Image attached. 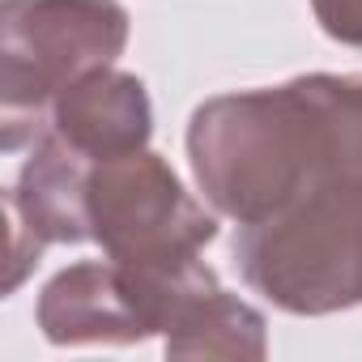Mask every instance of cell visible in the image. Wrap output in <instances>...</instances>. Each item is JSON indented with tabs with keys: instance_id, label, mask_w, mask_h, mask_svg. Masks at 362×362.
Returning <instances> with one entry per match:
<instances>
[{
	"instance_id": "6da1fadb",
	"label": "cell",
	"mask_w": 362,
	"mask_h": 362,
	"mask_svg": "<svg viewBox=\"0 0 362 362\" xmlns=\"http://www.w3.org/2000/svg\"><path fill=\"white\" fill-rule=\"evenodd\" d=\"M188 158L205 201L239 226L362 179V73H307L192 111Z\"/></svg>"
},
{
	"instance_id": "7a4b0ae2",
	"label": "cell",
	"mask_w": 362,
	"mask_h": 362,
	"mask_svg": "<svg viewBox=\"0 0 362 362\" xmlns=\"http://www.w3.org/2000/svg\"><path fill=\"white\" fill-rule=\"evenodd\" d=\"M243 281L290 315H332L362 303V179L320 188L298 205L239 226Z\"/></svg>"
},
{
	"instance_id": "5b68a950",
	"label": "cell",
	"mask_w": 362,
	"mask_h": 362,
	"mask_svg": "<svg viewBox=\"0 0 362 362\" xmlns=\"http://www.w3.org/2000/svg\"><path fill=\"white\" fill-rule=\"evenodd\" d=\"M222 281L201 256L188 260H81L60 269L39 294V328L52 345H132L170 337Z\"/></svg>"
},
{
	"instance_id": "ba28073f",
	"label": "cell",
	"mask_w": 362,
	"mask_h": 362,
	"mask_svg": "<svg viewBox=\"0 0 362 362\" xmlns=\"http://www.w3.org/2000/svg\"><path fill=\"white\" fill-rule=\"evenodd\" d=\"M320 30L345 47H362V0H311Z\"/></svg>"
},
{
	"instance_id": "8992f818",
	"label": "cell",
	"mask_w": 362,
	"mask_h": 362,
	"mask_svg": "<svg viewBox=\"0 0 362 362\" xmlns=\"http://www.w3.org/2000/svg\"><path fill=\"white\" fill-rule=\"evenodd\" d=\"M39 132L60 141L81 162H103V158L145 149L153 132V107H149L145 81L119 69H98L77 86H69L47 107V115L39 119Z\"/></svg>"
},
{
	"instance_id": "277c9868",
	"label": "cell",
	"mask_w": 362,
	"mask_h": 362,
	"mask_svg": "<svg viewBox=\"0 0 362 362\" xmlns=\"http://www.w3.org/2000/svg\"><path fill=\"white\" fill-rule=\"evenodd\" d=\"M128 43L119 0H5L0 5V111L5 149L35 141L47 107L81 77L111 69Z\"/></svg>"
},
{
	"instance_id": "52a82bcc",
	"label": "cell",
	"mask_w": 362,
	"mask_h": 362,
	"mask_svg": "<svg viewBox=\"0 0 362 362\" xmlns=\"http://www.w3.org/2000/svg\"><path fill=\"white\" fill-rule=\"evenodd\" d=\"M170 358H264L269 337H264V315L235 298L226 286L205 294L188 320L166 337Z\"/></svg>"
},
{
	"instance_id": "3957f363",
	"label": "cell",
	"mask_w": 362,
	"mask_h": 362,
	"mask_svg": "<svg viewBox=\"0 0 362 362\" xmlns=\"http://www.w3.org/2000/svg\"><path fill=\"white\" fill-rule=\"evenodd\" d=\"M64 175L77 243H98L111 260H188L218 239V218L179 184L170 162L153 149H132L103 162H81L69 153Z\"/></svg>"
}]
</instances>
